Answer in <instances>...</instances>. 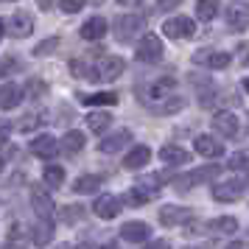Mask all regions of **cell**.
<instances>
[{"mask_svg":"<svg viewBox=\"0 0 249 249\" xmlns=\"http://www.w3.org/2000/svg\"><path fill=\"white\" fill-rule=\"evenodd\" d=\"M126 62L121 56H104L98 65H92V73H95V81H115L121 73H124Z\"/></svg>","mask_w":249,"mask_h":249,"instance_id":"cell-5","label":"cell"},{"mask_svg":"<svg viewBox=\"0 0 249 249\" xmlns=\"http://www.w3.org/2000/svg\"><path fill=\"white\" fill-rule=\"evenodd\" d=\"M224 20L230 25V31H247L249 28V3L244 0H232V3H227V12H224Z\"/></svg>","mask_w":249,"mask_h":249,"instance_id":"cell-2","label":"cell"},{"mask_svg":"<svg viewBox=\"0 0 249 249\" xmlns=\"http://www.w3.org/2000/svg\"><path fill=\"white\" fill-rule=\"evenodd\" d=\"M140 28H143V17L140 14H124V17L115 20V39L118 42H132Z\"/></svg>","mask_w":249,"mask_h":249,"instance_id":"cell-3","label":"cell"},{"mask_svg":"<svg viewBox=\"0 0 249 249\" xmlns=\"http://www.w3.org/2000/svg\"><path fill=\"white\" fill-rule=\"evenodd\" d=\"M12 70H17V59H3V62H0V76H3V73H12Z\"/></svg>","mask_w":249,"mask_h":249,"instance_id":"cell-39","label":"cell"},{"mask_svg":"<svg viewBox=\"0 0 249 249\" xmlns=\"http://www.w3.org/2000/svg\"><path fill=\"white\" fill-rule=\"evenodd\" d=\"M87 6V0H59V9L65 14H79Z\"/></svg>","mask_w":249,"mask_h":249,"instance_id":"cell-35","label":"cell"},{"mask_svg":"<svg viewBox=\"0 0 249 249\" xmlns=\"http://www.w3.org/2000/svg\"><path fill=\"white\" fill-rule=\"evenodd\" d=\"M191 210L188 207H177V204H165L160 207V224L162 227H177V224H185L191 221Z\"/></svg>","mask_w":249,"mask_h":249,"instance_id":"cell-10","label":"cell"},{"mask_svg":"<svg viewBox=\"0 0 249 249\" xmlns=\"http://www.w3.org/2000/svg\"><path fill=\"white\" fill-rule=\"evenodd\" d=\"M59 45V36H51V39H42L39 45L34 48V56H45V53H53Z\"/></svg>","mask_w":249,"mask_h":249,"instance_id":"cell-34","label":"cell"},{"mask_svg":"<svg viewBox=\"0 0 249 249\" xmlns=\"http://www.w3.org/2000/svg\"><path fill=\"white\" fill-rule=\"evenodd\" d=\"M182 0H157V9L160 12H171V9H177Z\"/></svg>","mask_w":249,"mask_h":249,"instance_id":"cell-40","label":"cell"},{"mask_svg":"<svg viewBox=\"0 0 249 249\" xmlns=\"http://www.w3.org/2000/svg\"><path fill=\"white\" fill-rule=\"evenodd\" d=\"M191 249H207V247H191Z\"/></svg>","mask_w":249,"mask_h":249,"instance_id":"cell-50","label":"cell"},{"mask_svg":"<svg viewBox=\"0 0 249 249\" xmlns=\"http://www.w3.org/2000/svg\"><path fill=\"white\" fill-rule=\"evenodd\" d=\"M84 143H87V137L81 135V132H76V129H70L68 135L62 137V151H65V154H79L81 148H84Z\"/></svg>","mask_w":249,"mask_h":249,"instance_id":"cell-24","label":"cell"},{"mask_svg":"<svg viewBox=\"0 0 249 249\" xmlns=\"http://www.w3.org/2000/svg\"><path fill=\"white\" fill-rule=\"evenodd\" d=\"M3 31H6V23H3V20H0V36H3Z\"/></svg>","mask_w":249,"mask_h":249,"instance_id":"cell-47","label":"cell"},{"mask_svg":"<svg viewBox=\"0 0 249 249\" xmlns=\"http://www.w3.org/2000/svg\"><path fill=\"white\" fill-rule=\"evenodd\" d=\"M84 215H87V210H84L81 204H65V207L59 210V218H62L65 224H79Z\"/></svg>","mask_w":249,"mask_h":249,"instance_id":"cell-28","label":"cell"},{"mask_svg":"<svg viewBox=\"0 0 249 249\" xmlns=\"http://www.w3.org/2000/svg\"><path fill=\"white\" fill-rule=\"evenodd\" d=\"M0 171H3V157H0Z\"/></svg>","mask_w":249,"mask_h":249,"instance_id":"cell-51","label":"cell"},{"mask_svg":"<svg viewBox=\"0 0 249 249\" xmlns=\"http://www.w3.org/2000/svg\"><path fill=\"white\" fill-rule=\"evenodd\" d=\"M193 148H196V154H202V157H221V154H224V143H218V140L210 137V135H199L193 140Z\"/></svg>","mask_w":249,"mask_h":249,"instance_id":"cell-15","label":"cell"},{"mask_svg":"<svg viewBox=\"0 0 249 249\" xmlns=\"http://www.w3.org/2000/svg\"><path fill=\"white\" fill-rule=\"evenodd\" d=\"M135 56H137V62H143V65L160 62V59H162V42H160V36L157 34H143L135 45Z\"/></svg>","mask_w":249,"mask_h":249,"instance_id":"cell-1","label":"cell"},{"mask_svg":"<svg viewBox=\"0 0 249 249\" xmlns=\"http://www.w3.org/2000/svg\"><path fill=\"white\" fill-rule=\"evenodd\" d=\"M36 3H39V9H45V12L53 6V0H36Z\"/></svg>","mask_w":249,"mask_h":249,"instance_id":"cell-44","label":"cell"},{"mask_svg":"<svg viewBox=\"0 0 249 249\" xmlns=\"http://www.w3.org/2000/svg\"><path fill=\"white\" fill-rule=\"evenodd\" d=\"M6 3H12V0H6Z\"/></svg>","mask_w":249,"mask_h":249,"instance_id":"cell-52","label":"cell"},{"mask_svg":"<svg viewBox=\"0 0 249 249\" xmlns=\"http://www.w3.org/2000/svg\"><path fill=\"white\" fill-rule=\"evenodd\" d=\"M126 202L132 204V207H137V204H146L148 199H146V196H143L140 191H137V188H132V191L126 193Z\"/></svg>","mask_w":249,"mask_h":249,"instance_id":"cell-38","label":"cell"},{"mask_svg":"<svg viewBox=\"0 0 249 249\" xmlns=\"http://www.w3.org/2000/svg\"><path fill=\"white\" fill-rule=\"evenodd\" d=\"M148 235H151V227L146 221H126L121 227V238L129 244H143V241H148Z\"/></svg>","mask_w":249,"mask_h":249,"instance_id":"cell-11","label":"cell"},{"mask_svg":"<svg viewBox=\"0 0 249 249\" xmlns=\"http://www.w3.org/2000/svg\"><path fill=\"white\" fill-rule=\"evenodd\" d=\"M227 249H244V244H241V241H235V244H230Z\"/></svg>","mask_w":249,"mask_h":249,"instance_id":"cell-46","label":"cell"},{"mask_svg":"<svg viewBox=\"0 0 249 249\" xmlns=\"http://www.w3.org/2000/svg\"><path fill=\"white\" fill-rule=\"evenodd\" d=\"M143 249H171V247L165 244V241H151V244H148V247H143Z\"/></svg>","mask_w":249,"mask_h":249,"instance_id":"cell-42","label":"cell"},{"mask_svg":"<svg viewBox=\"0 0 249 249\" xmlns=\"http://www.w3.org/2000/svg\"><path fill=\"white\" fill-rule=\"evenodd\" d=\"M162 34L171 36V39H188V36L196 34V23H193L191 17H171L162 23Z\"/></svg>","mask_w":249,"mask_h":249,"instance_id":"cell-4","label":"cell"},{"mask_svg":"<svg viewBox=\"0 0 249 249\" xmlns=\"http://www.w3.org/2000/svg\"><path fill=\"white\" fill-rule=\"evenodd\" d=\"M6 31L12 36H17V39H23V36H28L31 31H34V17L28 12H14L12 20L6 23Z\"/></svg>","mask_w":249,"mask_h":249,"instance_id":"cell-9","label":"cell"},{"mask_svg":"<svg viewBox=\"0 0 249 249\" xmlns=\"http://www.w3.org/2000/svg\"><path fill=\"white\" fill-rule=\"evenodd\" d=\"M109 124H112V115H109V112H90V115H87V126H90L92 135H101V132H107V129H109Z\"/></svg>","mask_w":249,"mask_h":249,"instance_id":"cell-26","label":"cell"},{"mask_svg":"<svg viewBox=\"0 0 249 249\" xmlns=\"http://www.w3.org/2000/svg\"><path fill=\"white\" fill-rule=\"evenodd\" d=\"M182 107H185V98H168V101H162L157 107L160 115H174V112H179Z\"/></svg>","mask_w":249,"mask_h":249,"instance_id":"cell-33","label":"cell"},{"mask_svg":"<svg viewBox=\"0 0 249 249\" xmlns=\"http://www.w3.org/2000/svg\"><path fill=\"white\" fill-rule=\"evenodd\" d=\"M36 124H39V118H36V115H31V118H23V121H20V129H23V132H28V129H34Z\"/></svg>","mask_w":249,"mask_h":249,"instance_id":"cell-41","label":"cell"},{"mask_svg":"<svg viewBox=\"0 0 249 249\" xmlns=\"http://www.w3.org/2000/svg\"><path fill=\"white\" fill-rule=\"evenodd\" d=\"M107 31H109V25H107V20H104V17H90L87 23L81 25V36H84L87 42L107 36Z\"/></svg>","mask_w":249,"mask_h":249,"instance_id":"cell-19","label":"cell"},{"mask_svg":"<svg viewBox=\"0 0 249 249\" xmlns=\"http://www.w3.org/2000/svg\"><path fill=\"white\" fill-rule=\"evenodd\" d=\"M218 9H221V0H199L196 3V17L202 23H210V20H215Z\"/></svg>","mask_w":249,"mask_h":249,"instance_id":"cell-25","label":"cell"},{"mask_svg":"<svg viewBox=\"0 0 249 249\" xmlns=\"http://www.w3.org/2000/svg\"><path fill=\"white\" fill-rule=\"evenodd\" d=\"M70 73H73V76H79V79H92V81H95L92 65H87V62H81V59H73V62H70Z\"/></svg>","mask_w":249,"mask_h":249,"instance_id":"cell-32","label":"cell"},{"mask_svg":"<svg viewBox=\"0 0 249 249\" xmlns=\"http://www.w3.org/2000/svg\"><path fill=\"white\" fill-rule=\"evenodd\" d=\"M23 101V87H17V84H3L0 87V107L3 109H14V107H20Z\"/></svg>","mask_w":249,"mask_h":249,"instance_id":"cell-22","label":"cell"},{"mask_svg":"<svg viewBox=\"0 0 249 249\" xmlns=\"http://www.w3.org/2000/svg\"><path fill=\"white\" fill-rule=\"evenodd\" d=\"M9 129H12L9 124H0V140H6V137H9Z\"/></svg>","mask_w":249,"mask_h":249,"instance_id":"cell-43","label":"cell"},{"mask_svg":"<svg viewBox=\"0 0 249 249\" xmlns=\"http://www.w3.org/2000/svg\"><path fill=\"white\" fill-rule=\"evenodd\" d=\"M31 241H34V247H48L51 241H53V224H51V218H39L31 230Z\"/></svg>","mask_w":249,"mask_h":249,"instance_id":"cell-20","label":"cell"},{"mask_svg":"<svg viewBox=\"0 0 249 249\" xmlns=\"http://www.w3.org/2000/svg\"><path fill=\"white\" fill-rule=\"evenodd\" d=\"M174 87H177V81L171 79V76H165V79H160V81H154V84H151V87H146V101L148 98H162V95H165V92L168 90H174Z\"/></svg>","mask_w":249,"mask_h":249,"instance_id":"cell-30","label":"cell"},{"mask_svg":"<svg viewBox=\"0 0 249 249\" xmlns=\"http://www.w3.org/2000/svg\"><path fill=\"white\" fill-rule=\"evenodd\" d=\"M115 3H121V6H132V3H140V0H115Z\"/></svg>","mask_w":249,"mask_h":249,"instance_id":"cell-45","label":"cell"},{"mask_svg":"<svg viewBox=\"0 0 249 249\" xmlns=\"http://www.w3.org/2000/svg\"><path fill=\"white\" fill-rule=\"evenodd\" d=\"M247 165H249V151H238L227 162V168H247Z\"/></svg>","mask_w":249,"mask_h":249,"instance_id":"cell-37","label":"cell"},{"mask_svg":"<svg viewBox=\"0 0 249 249\" xmlns=\"http://www.w3.org/2000/svg\"><path fill=\"white\" fill-rule=\"evenodd\" d=\"M160 160L168 162V165H188L191 162V154L182 146H162L160 148Z\"/></svg>","mask_w":249,"mask_h":249,"instance_id":"cell-23","label":"cell"},{"mask_svg":"<svg viewBox=\"0 0 249 249\" xmlns=\"http://www.w3.org/2000/svg\"><path fill=\"white\" fill-rule=\"evenodd\" d=\"M101 177H95V174H84V177H79V179L73 182V191L76 193H95L98 188H101Z\"/></svg>","mask_w":249,"mask_h":249,"instance_id":"cell-27","label":"cell"},{"mask_svg":"<svg viewBox=\"0 0 249 249\" xmlns=\"http://www.w3.org/2000/svg\"><path fill=\"white\" fill-rule=\"evenodd\" d=\"M244 87H247V92H249V79H247V81H244Z\"/></svg>","mask_w":249,"mask_h":249,"instance_id":"cell-49","label":"cell"},{"mask_svg":"<svg viewBox=\"0 0 249 249\" xmlns=\"http://www.w3.org/2000/svg\"><path fill=\"white\" fill-rule=\"evenodd\" d=\"M31 207H34L36 218H51V215H53V199H51L48 188L31 185Z\"/></svg>","mask_w":249,"mask_h":249,"instance_id":"cell-7","label":"cell"},{"mask_svg":"<svg viewBox=\"0 0 249 249\" xmlns=\"http://www.w3.org/2000/svg\"><path fill=\"white\" fill-rule=\"evenodd\" d=\"M25 90H28V95H31V98H42V95H45V90H48V84H45V81H39V79H31Z\"/></svg>","mask_w":249,"mask_h":249,"instance_id":"cell-36","label":"cell"},{"mask_svg":"<svg viewBox=\"0 0 249 249\" xmlns=\"http://www.w3.org/2000/svg\"><path fill=\"white\" fill-rule=\"evenodd\" d=\"M56 249H76V247H70V244H62V247H56Z\"/></svg>","mask_w":249,"mask_h":249,"instance_id":"cell-48","label":"cell"},{"mask_svg":"<svg viewBox=\"0 0 249 249\" xmlns=\"http://www.w3.org/2000/svg\"><path fill=\"white\" fill-rule=\"evenodd\" d=\"M132 143V132L129 129H118L115 135L104 137L101 143H98V148H101L104 154H115V151H121V148H126Z\"/></svg>","mask_w":249,"mask_h":249,"instance_id":"cell-13","label":"cell"},{"mask_svg":"<svg viewBox=\"0 0 249 249\" xmlns=\"http://www.w3.org/2000/svg\"><path fill=\"white\" fill-rule=\"evenodd\" d=\"M148 160H151V148H148V146H135L129 154H126L124 168L140 171V168H146V165H148Z\"/></svg>","mask_w":249,"mask_h":249,"instance_id":"cell-16","label":"cell"},{"mask_svg":"<svg viewBox=\"0 0 249 249\" xmlns=\"http://www.w3.org/2000/svg\"><path fill=\"white\" fill-rule=\"evenodd\" d=\"M213 129L218 132V135H224V137H235L238 135V118L232 112H215Z\"/></svg>","mask_w":249,"mask_h":249,"instance_id":"cell-17","label":"cell"},{"mask_svg":"<svg viewBox=\"0 0 249 249\" xmlns=\"http://www.w3.org/2000/svg\"><path fill=\"white\" fill-rule=\"evenodd\" d=\"M204 230H207V232H213V235H232V232L238 230V218H232V215H221V218L207 221Z\"/></svg>","mask_w":249,"mask_h":249,"instance_id":"cell-21","label":"cell"},{"mask_svg":"<svg viewBox=\"0 0 249 249\" xmlns=\"http://www.w3.org/2000/svg\"><path fill=\"white\" fill-rule=\"evenodd\" d=\"M247 191V182L244 179H230V182H221L213 188V199L215 202H238Z\"/></svg>","mask_w":249,"mask_h":249,"instance_id":"cell-8","label":"cell"},{"mask_svg":"<svg viewBox=\"0 0 249 249\" xmlns=\"http://www.w3.org/2000/svg\"><path fill=\"white\" fill-rule=\"evenodd\" d=\"M42 179H45L48 188H59V185L65 182V168H62V165H45Z\"/></svg>","mask_w":249,"mask_h":249,"instance_id":"cell-31","label":"cell"},{"mask_svg":"<svg viewBox=\"0 0 249 249\" xmlns=\"http://www.w3.org/2000/svg\"><path fill=\"white\" fill-rule=\"evenodd\" d=\"M81 101L90 107H112L118 104V92H92V95H81Z\"/></svg>","mask_w":249,"mask_h":249,"instance_id":"cell-29","label":"cell"},{"mask_svg":"<svg viewBox=\"0 0 249 249\" xmlns=\"http://www.w3.org/2000/svg\"><path fill=\"white\" fill-rule=\"evenodd\" d=\"M31 154H36V157H42V160H51L59 154V143L51 135H39L31 140Z\"/></svg>","mask_w":249,"mask_h":249,"instance_id":"cell-14","label":"cell"},{"mask_svg":"<svg viewBox=\"0 0 249 249\" xmlns=\"http://www.w3.org/2000/svg\"><path fill=\"white\" fill-rule=\"evenodd\" d=\"M92 213L98 215V218H104V221H109V218H115V215L121 213V199H115V196H109V193H104V196L95 199Z\"/></svg>","mask_w":249,"mask_h":249,"instance_id":"cell-12","label":"cell"},{"mask_svg":"<svg viewBox=\"0 0 249 249\" xmlns=\"http://www.w3.org/2000/svg\"><path fill=\"white\" fill-rule=\"evenodd\" d=\"M218 174H221V165H207V168H196V171H191V174L179 177L174 185H177V191H191L193 185L213 179V177H218Z\"/></svg>","mask_w":249,"mask_h":249,"instance_id":"cell-6","label":"cell"},{"mask_svg":"<svg viewBox=\"0 0 249 249\" xmlns=\"http://www.w3.org/2000/svg\"><path fill=\"white\" fill-rule=\"evenodd\" d=\"M193 59H196V62H204V68H213V70H224L227 65H230V53H227V51H207V53L199 51Z\"/></svg>","mask_w":249,"mask_h":249,"instance_id":"cell-18","label":"cell"}]
</instances>
